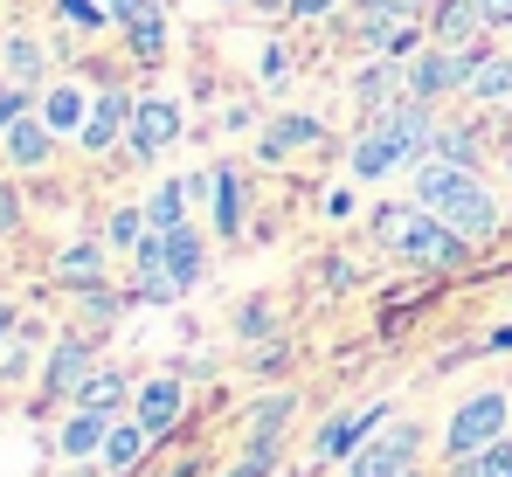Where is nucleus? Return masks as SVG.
<instances>
[{"mask_svg": "<svg viewBox=\"0 0 512 477\" xmlns=\"http://www.w3.org/2000/svg\"><path fill=\"white\" fill-rule=\"evenodd\" d=\"M429 139H436L429 104L423 97H395L388 111L367 118V132H360V146H353V173H360V180H381V173H395V166H416V159H429Z\"/></svg>", "mask_w": 512, "mask_h": 477, "instance_id": "1", "label": "nucleus"}, {"mask_svg": "<svg viewBox=\"0 0 512 477\" xmlns=\"http://www.w3.org/2000/svg\"><path fill=\"white\" fill-rule=\"evenodd\" d=\"M416 201H423L429 215H443L457 236L485 242L499 229V201L485 194V180L471 173V166H450V159H423L416 166Z\"/></svg>", "mask_w": 512, "mask_h": 477, "instance_id": "2", "label": "nucleus"}, {"mask_svg": "<svg viewBox=\"0 0 512 477\" xmlns=\"http://www.w3.org/2000/svg\"><path fill=\"white\" fill-rule=\"evenodd\" d=\"M374 236L388 242L402 263H436V270H457L471 256V236H457L443 215H429L423 201L416 208H381L374 215Z\"/></svg>", "mask_w": 512, "mask_h": 477, "instance_id": "3", "label": "nucleus"}, {"mask_svg": "<svg viewBox=\"0 0 512 477\" xmlns=\"http://www.w3.org/2000/svg\"><path fill=\"white\" fill-rule=\"evenodd\" d=\"M478 56L485 49H429V56H416L409 63V97H423V104H436V97H450V90H464L471 83V70H478Z\"/></svg>", "mask_w": 512, "mask_h": 477, "instance_id": "4", "label": "nucleus"}, {"mask_svg": "<svg viewBox=\"0 0 512 477\" xmlns=\"http://www.w3.org/2000/svg\"><path fill=\"white\" fill-rule=\"evenodd\" d=\"M499 436H506V395L485 388V395H471L450 415V443H443V450H450V457H478V450L499 443Z\"/></svg>", "mask_w": 512, "mask_h": 477, "instance_id": "5", "label": "nucleus"}, {"mask_svg": "<svg viewBox=\"0 0 512 477\" xmlns=\"http://www.w3.org/2000/svg\"><path fill=\"white\" fill-rule=\"evenodd\" d=\"M416 450H423V429H416V422H395L381 443L353 450V477H395V471L416 464Z\"/></svg>", "mask_w": 512, "mask_h": 477, "instance_id": "6", "label": "nucleus"}, {"mask_svg": "<svg viewBox=\"0 0 512 477\" xmlns=\"http://www.w3.org/2000/svg\"><path fill=\"white\" fill-rule=\"evenodd\" d=\"M125 132H132V153H139V159H160L173 139H180V104H173V97H146V104H132V125H125Z\"/></svg>", "mask_w": 512, "mask_h": 477, "instance_id": "7", "label": "nucleus"}, {"mask_svg": "<svg viewBox=\"0 0 512 477\" xmlns=\"http://www.w3.org/2000/svg\"><path fill=\"white\" fill-rule=\"evenodd\" d=\"M84 381H90V339H84V332H70V339H56V346H49V374H42V395L63 401V395H77Z\"/></svg>", "mask_w": 512, "mask_h": 477, "instance_id": "8", "label": "nucleus"}, {"mask_svg": "<svg viewBox=\"0 0 512 477\" xmlns=\"http://www.w3.org/2000/svg\"><path fill=\"white\" fill-rule=\"evenodd\" d=\"M478 28H485L478 0H429V35L443 49H478Z\"/></svg>", "mask_w": 512, "mask_h": 477, "instance_id": "9", "label": "nucleus"}, {"mask_svg": "<svg viewBox=\"0 0 512 477\" xmlns=\"http://www.w3.org/2000/svg\"><path fill=\"white\" fill-rule=\"evenodd\" d=\"M125 125H132V97H125V90H104V97L90 104V118H84L77 139H84V153H111V139H118Z\"/></svg>", "mask_w": 512, "mask_h": 477, "instance_id": "10", "label": "nucleus"}, {"mask_svg": "<svg viewBox=\"0 0 512 477\" xmlns=\"http://www.w3.org/2000/svg\"><path fill=\"white\" fill-rule=\"evenodd\" d=\"M180 408H187V395H180L173 374L146 381V388H139V429H146V436H167L173 422H180Z\"/></svg>", "mask_w": 512, "mask_h": 477, "instance_id": "11", "label": "nucleus"}, {"mask_svg": "<svg viewBox=\"0 0 512 477\" xmlns=\"http://www.w3.org/2000/svg\"><path fill=\"white\" fill-rule=\"evenodd\" d=\"M0 139H7V159L14 166H49V146H56V132L42 125V111H21Z\"/></svg>", "mask_w": 512, "mask_h": 477, "instance_id": "12", "label": "nucleus"}, {"mask_svg": "<svg viewBox=\"0 0 512 477\" xmlns=\"http://www.w3.org/2000/svg\"><path fill=\"white\" fill-rule=\"evenodd\" d=\"M104 436H111V415L104 408H77L63 422V436H56V450L63 457H104Z\"/></svg>", "mask_w": 512, "mask_h": 477, "instance_id": "13", "label": "nucleus"}, {"mask_svg": "<svg viewBox=\"0 0 512 477\" xmlns=\"http://www.w3.org/2000/svg\"><path fill=\"white\" fill-rule=\"evenodd\" d=\"M395 90H409V70H395V56H381L374 70H360V77H353V97H360L367 111H388V104H395Z\"/></svg>", "mask_w": 512, "mask_h": 477, "instance_id": "14", "label": "nucleus"}, {"mask_svg": "<svg viewBox=\"0 0 512 477\" xmlns=\"http://www.w3.org/2000/svg\"><path fill=\"white\" fill-rule=\"evenodd\" d=\"M326 139V125L319 118H277L263 139H256V153L263 159H284V153H298V146H319Z\"/></svg>", "mask_w": 512, "mask_h": 477, "instance_id": "15", "label": "nucleus"}, {"mask_svg": "<svg viewBox=\"0 0 512 477\" xmlns=\"http://www.w3.org/2000/svg\"><path fill=\"white\" fill-rule=\"evenodd\" d=\"M381 422V408H360V415H333L326 429H319V457H353L360 450V436Z\"/></svg>", "mask_w": 512, "mask_h": 477, "instance_id": "16", "label": "nucleus"}, {"mask_svg": "<svg viewBox=\"0 0 512 477\" xmlns=\"http://www.w3.org/2000/svg\"><path fill=\"white\" fill-rule=\"evenodd\" d=\"M125 42H132V56H139V63H160V56H167V14H160V0H153V7H139V14L125 21Z\"/></svg>", "mask_w": 512, "mask_h": 477, "instance_id": "17", "label": "nucleus"}, {"mask_svg": "<svg viewBox=\"0 0 512 477\" xmlns=\"http://www.w3.org/2000/svg\"><path fill=\"white\" fill-rule=\"evenodd\" d=\"M84 118H90V104H84V90L77 83H56L49 97H42V125L63 139V132H84Z\"/></svg>", "mask_w": 512, "mask_h": 477, "instance_id": "18", "label": "nucleus"}, {"mask_svg": "<svg viewBox=\"0 0 512 477\" xmlns=\"http://www.w3.org/2000/svg\"><path fill=\"white\" fill-rule=\"evenodd\" d=\"M167 270H173V291H194L201 284V236L180 222V229H167Z\"/></svg>", "mask_w": 512, "mask_h": 477, "instance_id": "19", "label": "nucleus"}, {"mask_svg": "<svg viewBox=\"0 0 512 477\" xmlns=\"http://www.w3.org/2000/svg\"><path fill=\"white\" fill-rule=\"evenodd\" d=\"M429 159H450V166H471V173H478V125H464V118L436 125V139H429Z\"/></svg>", "mask_w": 512, "mask_h": 477, "instance_id": "20", "label": "nucleus"}, {"mask_svg": "<svg viewBox=\"0 0 512 477\" xmlns=\"http://www.w3.org/2000/svg\"><path fill=\"white\" fill-rule=\"evenodd\" d=\"M146 443H153V436H146L139 422H111V436H104V471L125 477L139 457H146Z\"/></svg>", "mask_w": 512, "mask_h": 477, "instance_id": "21", "label": "nucleus"}, {"mask_svg": "<svg viewBox=\"0 0 512 477\" xmlns=\"http://www.w3.org/2000/svg\"><path fill=\"white\" fill-rule=\"evenodd\" d=\"M56 277H63L70 291H84V284H104V249H97V242H70V249L56 256Z\"/></svg>", "mask_w": 512, "mask_h": 477, "instance_id": "22", "label": "nucleus"}, {"mask_svg": "<svg viewBox=\"0 0 512 477\" xmlns=\"http://www.w3.org/2000/svg\"><path fill=\"white\" fill-rule=\"evenodd\" d=\"M208 180H215V236H243V180H236V173H229V166H222V173H208Z\"/></svg>", "mask_w": 512, "mask_h": 477, "instance_id": "23", "label": "nucleus"}, {"mask_svg": "<svg viewBox=\"0 0 512 477\" xmlns=\"http://www.w3.org/2000/svg\"><path fill=\"white\" fill-rule=\"evenodd\" d=\"M464 97H478V104L512 97V56H478V70H471V83H464Z\"/></svg>", "mask_w": 512, "mask_h": 477, "instance_id": "24", "label": "nucleus"}, {"mask_svg": "<svg viewBox=\"0 0 512 477\" xmlns=\"http://www.w3.org/2000/svg\"><path fill=\"white\" fill-rule=\"evenodd\" d=\"M187 222V180H160L146 201V229H180Z\"/></svg>", "mask_w": 512, "mask_h": 477, "instance_id": "25", "label": "nucleus"}, {"mask_svg": "<svg viewBox=\"0 0 512 477\" xmlns=\"http://www.w3.org/2000/svg\"><path fill=\"white\" fill-rule=\"evenodd\" d=\"M118 401H125V374H111V367H90V381L77 388V408H104V415H111Z\"/></svg>", "mask_w": 512, "mask_h": 477, "instance_id": "26", "label": "nucleus"}, {"mask_svg": "<svg viewBox=\"0 0 512 477\" xmlns=\"http://www.w3.org/2000/svg\"><path fill=\"white\" fill-rule=\"evenodd\" d=\"M270 464H277V429H250V450H243V464L229 477H263Z\"/></svg>", "mask_w": 512, "mask_h": 477, "instance_id": "27", "label": "nucleus"}, {"mask_svg": "<svg viewBox=\"0 0 512 477\" xmlns=\"http://www.w3.org/2000/svg\"><path fill=\"white\" fill-rule=\"evenodd\" d=\"M7 77H14V83H42V49H35L28 35L7 42Z\"/></svg>", "mask_w": 512, "mask_h": 477, "instance_id": "28", "label": "nucleus"}, {"mask_svg": "<svg viewBox=\"0 0 512 477\" xmlns=\"http://www.w3.org/2000/svg\"><path fill=\"white\" fill-rule=\"evenodd\" d=\"M139 236H146V208H118V215L104 222V242H111V249H139Z\"/></svg>", "mask_w": 512, "mask_h": 477, "instance_id": "29", "label": "nucleus"}, {"mask_svg": "<svg viewBox=\"0 0 512 477\" xmlns=\"http://www.w3.org/2000/svg\"><path fill=\"white\" fill-rule=\"evenodd\" d=\"M360 7V21H416L423 14V0H353Z\"/></svg>", "mask_w": 512, "mask_h": 477, "instance_id": "30", "label": "nucleus"}, {"mask_svg": "<svg viewBox=\"0 0 512 477\" xmlns=\"http://www.w3.org/2000/svg\"><path fill=\"white\" fill-rule=\"evenodd\" d=\"M56 14H63L70 28H104V21H111V14H104L97 0H56Z\"/></svg>", "mask_w": 512, "mask_h": 477, "instance_id": "31", "label": "nucleus"}, {"mask_svg": "<svg viewBox=\"0 0 512 477\" xmlns=\"http://www.w3.org/2000/svg\"><path fill=\"white\" fill-rule=\"evenodd\" d=\"M478 477H512V443H506V436L478 450Z\"/></svg>", "mask_w": 512, "mask_h": 477, "instance_id": "32", "label": "nucleus"}, {"mask_svg": "<svg viewBox=\"0 0 512 477\" xmlns=\"http://www.w3.org/2000/svg\"><path fill=\"white\" fill-rule=\"evenodd\" d=\"M21 111H28V83H7V90H0V132H7Z\"/></svg>", "mask_w": 512, "mask_h": 477, "instance_id": "33", "label": "nucleus"}, {"mask_svg": "<svg viewBox=\"0 0 512 477\" xmlns=\"http://www.w3.org/2000/svg\"><path fill=\"white\" fill-rule=\"evenodd\" d=\"M236 325H243V339H263V332H270V305H263V298H256V305H243V318H236Z\"/></svg>", "mask_w": 512, "mask_h": 477, "instance_id": "34", "label": "nucleus"}, {"mask_svg": "<svg viewBox=\"0 0 512 477\" xmlns=\"http://www.w3.org/2000/svg\"><path fill=\"white\" fill-rule=\"evenodd\" d=\"M284 77H291V56L270 42V49H263V83H284Z\"/></svg>", "mask_w": 512, "mask_h": 477, "instance_id": "35", "label": "nucleus"}, {"mask_svg": "<svg viewBox=\"0 0 512 477\" xmlns=\"http://www.w3.org/2000/svg\"><path fill=\"white\" fill-rule=\"evenodd\" d=\"M14 222H21V201H14V187H0V236H14Z\"/></svg>", "mask_w": 512, "mask_h": 477, "instance_id": "36", "label": "nucleus"}, {"mask_svg": "<svg viewBox=\"0 0 512 477\" xmlns=\"http://www.w3.org/2000/svg\"><path fill=\"white\" fill-rule=\"evenodd\" d=\"M478 14H485V28H506V21H512V0H478Z\"/></svg>", "mask_w": 512, "mask_h": 477, "instance_id": "37", "label": "nucleus"}, {"mask_svg": "<svg viewBox=\"0 0 512 477\" xmlns=\"http://www.w3.org/2000/svg\"><path fill=\"white\" fill-rule=\"evenodd\" d=\"M326 215H333V222H346V215H353V194H346V187H333V194H326Z\"/></svg>", "mask_w": 512, "mask_h": 477, "instance_id": "38", "label": "nucleus"}, {"mask_svg": "<svg viewBox=\"0 0 512 477\" xmlns=\"http://www.w3.org/2000/svg\"><path fill=\"white\" fill-rule=\"evenodd\" d=\"M291 14L298 21H319V14H333V0H291Z\"/></svg>", "mask_w": 512, "mask_h": 477, "instance_id": "39", "label": "nucleus"}, {"mask_svg": "<svg viewBox=\"0 0 512 477\" xmlns=\"http://www.w3.org/2000/svg\"><path fill=\"white\" fill-rule=\"evenodd\" d=\"M139 7H153V0H111V21H132Z\"/></svg>", "mask_w": 512, "mask_h": 477, "instance_id": "40", "label": "nucleus"}, {"mask_svg": "<svg viewBox=\"0 0 512 477\" xmlns=\"http://www.w3.org/2000/svg\"><path fill=\"white\" fill-rule=\"evenodd\" d=\"M492 346H499V353H506V346H512V325H499V332H492Z\"/></svg>", "mask_w": 512, "mask_h": 477, "instance_id": "41", "label": "nucleus"}, {"mask_svg": "<svg viewBox=\"0 0 512 477\" xmlns=\"http://www.w3.org/2000/svg\"><path fill=\"white\" fill-rule=\"evenodd\" d=\"M7 332H14V312H7V305H0V339H7Z\"/></svg>", "mask_w": 512, "mask_h": 477, "instance_id": "42", "label": "nucleus"}, {"mask_svg": "<svg viewBox=\"0 0 512 477\" xmlns=\"http://www.w3.org/2000/svg\"><path fill=\"white\" fill-rule=\"evenodd\" d=\"M395 477H416V464H409V471H395Z\"/></svg>", "mask_w": 512, "mask_h": 477, "instance_id": "43", "label": "nucleus"}, {"mask_svg": "<svg viewBox=\"0 0 512 477\" xmlns=\"http://www.w3.org/2000/svg\"><path fill=\"white\" fill-rule=\"evenodd\" d=\"M506 166H512V153H506Z\"/></svg>", "mask_w": 512, "mask_h": 477, "instance_id": "44", "label": "nucleus"}]
</instances>
